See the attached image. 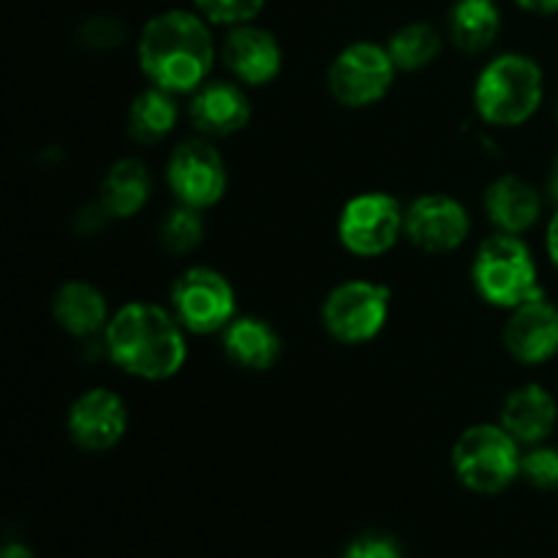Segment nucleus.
<instances>
[{"label": "nucleus", "instance_id": "31", "mask_svg": "<svg viewBox=\"0 0 558 558\" xmlns=\"http://www.w3.org/2000/svg\"><path fill=\"white\" fill-rule=\"evenodd\" d=\"M3 558H36V556H33L31 550L25 548V545L11 543V545H5V548H3Z\"/></svg>", "mask_w": 558, "mask_h": 558}, {"label": "nucleus", "instance_id": "10", "mask_svg": "<svg viewBox=\"0 0 558 558\" xmlns=\"http://www.w3.org/2000/svg\"><path fill=\"white\" fill-rule=\"evenodd\" d=\"M167 183L180 205L210 210L227 194V163L210 142H183L167 163Z\"/></svg>", "mask_w": 558, "mask_h": 558}, {"label": "nucleus", "instance_id": "20", "mask_svg": "<svg viewBox=\"0 0 558 558\" xmlns=\"http://www.w3.org/2000/svg\"><path fill=\"white\" fill-rule=\"evenodd\" d=\"M153 178L140 158H120L104 174L101 191H98V205L104 207L109 218L125 221L142 213L150 202Z\"/></svg>", "mask_w": 558, "mask_h": 558}, {"label": "nucleus", "instance_id": "21", "mask_svg": "<svg viewBox=\"0 0 558 558\" xmlns=\"http://www.w3.org/2000/svg\"><path fill=\"white\" fill-rule=\"evenodd\" d=\"M501 9L496 0H456L450 9V36L463 52H485L499 38Z\"/></svg>", "mask_w": 558, "mask_h": 558}, {"label": "nucleus", "instance_id": "8", "mask_svg": "<svg viewBox=\"0 0 558 558\" xmlns=\"http://www.w3.org/2000/svg\"><path fill=\"white\" fill-rule=\"evenodd\" d=\"M172 311L189 332L213 336L238 319V294L213 267H189L172 287Z\"/></svg>", "mask_w": 558, "mask_h": 558}, {"label": "nucleus", "instance_id": "14", "mask_svg": "<svg viewBox=\"0 0 558 558\" xmlns=\"http://www.w3.org/2000/svg\"><path fill=\"white\" fill-rule=\"evenodd\" d=\"M221 60L243 85H270L283 69L281 41L267 27L238 25L229 27L221 44Z\"/></svg>", "mask_w": 558, "mask_h": 558}, {"label": "nucleus", "instance_id": "9", "mask_svg": "<svg viewBox=\"0 0 558 558\" xmlns=\"http://www.w3.org/2000/svg\"><path fill=\"white\" fill-rule=\"evenodd\" d=\"M403 210L398 199L381 191L352 196L338 216V240L349 254L374 259L387 254L403 234Z\"/></svg>", "mask_w": 558, "mask_h": 558}, {"label": "nucleus", "instance_id": "17", "mask_svg": "<svg viewBox=\"0 0 558 558\" xmlns=\"http://www.w3.org/2000/svg\"><path fill=\"white\" fill-rule=\"evenodd\" d=\"M483 205L496 232L507 234L529 232L543 216V194L518 174H505V178L494 180L485 191Z\"/></svg>", "mask_w": 558, "mask_h": 558}, {"label": "nucleus", "instance_id": "1", "mask_svg": "<svg viewBox=\"0 0 558 558\" xmlns=\"http://www.w3.org/2000/svg\"><path fill=\"white\" fill-rule=\"evenodd\" d=\"M136 60L147 82L169 93H196L210 82L216 38L210 22L189 9H169L145 22L136 38Z\"/></svg>", "mask_w": 558, "mask_h": 558}, {"label": "nucleus", "instance_id": "27", "mask_svg": "<svg viewBox=\"0 0 558 558\" xmlns=\"http://www.w3.org/2000/svg\"><path fill=\"white\" fill-rule=\"evenodd\" d=\"M521 477H526L534 488H558V447L537 445L523 456Z\"/></svg>", "mask_w": 558, "mask_h": 558}, {"label": "nucleus", "instance_id": "30", "mask_svg": "<svg viewBox=\"0 0 558 558\" xmlns=\"http://www.w3.org/2000/svg\"><path fill=\"white\" fill-rule=\"evenodd\" d=\"M518 9L529 11V14H539V16H550L558 14V0H515Z\"/></svg>", "mask_w": 558, "mask_h": 558}, {"label": "nucleus", "instance_id": "22", "mask_svg": "<svg viewBox=\"0 0 558 558\" xmlns=\"http://www.w3.org/2000/svg\"><path fill=\"white\" fill-rule=\"evenodd\" d=\"M178 118L180 109L174 101V93L150 85L131 101L129 134L142 145H156L172 134Z\"/></svg>", "mask_w": 558, "mask_h": 558}, {"label": "nucleus", "instance_id": "6", "mask_svg": "<svg viewBox=\"0 0 558 558\" xmlns=\"http://www.w3.org/2000/svg\"><path fill=\"white\" fill-rule=\"evenodd\" d=\"M398 65L387 47L374 41H354L332 58L327 69V90L341 107L365 109L379 104L392 90Z\"/></svg>", "mask_w": 558, "mask_h": 558}, {"label": "nucleus", "instance_id": "16", "mask_svg": "<svg viewBox=\"0 0 558 558\" xmlns=\"http://www.w3.org/2000/svg\"><path fill=\"white\" fill-rule=\"evenodd\" d=\"M189 114L196 129L207 136H232L251 120V101L245 90L232 82H205L191 96Z\"/></svg>", "mask_w": 558, "mask_h": 558}, {"label": "nucleus", "instance_id": "18", "mask_svg": "<svg viewBox=\"0 0 558 558\" xmlns=\"http://www.w3.org/2000/svg\"><path fill=\"white\" fill-rule=\"evenodd\" d=\"M52 316L60 330L74 338H90L96 332H104L112 319L104 292L87 281L63 283L52 298Z\"/></svg>", "mask_w": 558, "mask_h": 558}, {"label": "nucleus", "instance_id": "25", "mask_svg": "<svg viewBox=\"0 0 558 558\" xmlns=\"http://www.w3.org/2000/svg\"><path fill=\"white\" fill-rule=\"evenodd\" d=\"M267 0H191L196 14L205 16L210 25L238 27L248 25L265 11Z\"/></svg>", "mask_w": 558, "mask_h": 558}, {"label": "nucleus", "instance_id": "23", "mask_svg": "<svg viewBox=\"0 0 558 558\" xmlns=\"http://www.w3.org/2000/svg\"><path fill=\"white\" fill-rule=\"evenodd\" d=\"M387 52L398 71H423L441 54V36L428 22H409L392 33Z\"/></svg>", "mask_w": 558, "mask_h": 558}, {"label": "nucleus", "instance_id": "12", "mask_svg": "<svg viewBox=\"0 0 558 558\" xmlns=\"http://www.w3.org/2000/svg\"><path fill=\"white\" fill-rule=\"evenodd\" d=\"M71 441L87 452H104L120 445L129 430V409L118 392L107 387L87 390L71 403L65 420Z\"/></svg>", "mask_w": 558, "mask_h": 558}, {"label": "nucleus", "instance_id": "32", "mask_svg": "<svg viewBox=\"0 0 558 558\" xmlns=\"http://www.w3.org/2000/svg\"><path fill=\"white\" fill-rule=\"evenodd\" d=\"M548 191H550V199L558 205V158L554 163V172H550V183H548Z\"/></svg>", "mask_w": 558, "mask_h": 558}, {"label": "nucleus", "instance_id": "29", "mask_svg": "<svg viewBox=\"0 0 558 558\" xmlns=\"http://www.w3.org/2000/svg\"><path fill=\"white\" fill-rule=\"evenodd\" d=\"M545 248H548L550 265L558 270V207H556L554 216H550L548 229H545Z\"/></svg>", "mask_w": 558, "mask_h": 558}, {"label": "nucleus", "instance_id": "24", "mask_svg": "<svg viewBox=\"0 0 558 558\" xmlns=\"http://www.w3.org/2000/svg\"><path fill=\"white\" fill-rule=\"evenodd\" d=\"M199 213L202 210H194V207L178 205L163 216L158 238H161V245L169 254H191L202 243L205 223H202Z\"/></svg>", "mask_w": 558, "mask_h": 558}, {"label": "nucleus", "instance_id": "5", "mask_svg": "<svg viewBox=\"0 0 558 558\" xmlns=\"http://www.w3.org/2000/svg\"><path fill=\"white\" fill-rule=\"evenodd\" d=\"M521 445L501 425H472L452 447V469L474 494H501L521 477Z\"/></svg>", "mask_w": 558, "mask_h": 558}, {"label": "nucleus", "instance_id": "28", "mask_svg": "<svg viewBox=\"0 0 558 558\" xmlns=\"http://www.w3.org/2000/svg\"><path fill=\"white\" fill-rule=\"evenodd\" d=\"M343 558H401V550L387 537H363L349 545Z\"/></svg>", "mask_w": 558, "mask_h": 558}, {"label": "nucleus", "instance_id": "2", "mask_svg": "<svg viewBox=\"0 0 558 558\" xmlns=\"http://www.w3.org/2000/svg\"><path fill=\"white\" fill-rule=\"evenodd\" d=\"M185 327L174 311L156 303H129L118 308L104 330V343L123 374L145 381H163L180 374L189 360Z\"/></svg>", "mask_w": 558, "mask_h": 558}, {"label": "nucleus", "instance_id": "13", "mask_svg": "<svg viewBox=\"0 0 558 558\" xmlns=\"http://www.w3.org/2000/svg\"><path fill=\"white\" fill-rule=\"evenodd\" d=\"M501 341L523 365H543L554 360L558 354V305L543 294L512 308Z\"/></svg>", "mask_w": 558, "mask_h": 558}, {"label": "nucleus", "instance_id": "19", "mask_svg": "<svg viewBox=\"0 0 558 558\" xmlns=\"http://www.w3.org/2000/svg\"><path fill=\"white\" fill-rule=\"evenodd\" d=\"M283 341L270 322L238 316L223 330V354L245 371H270L281 360Z\"/></svg>", "mask_w": 558, "mask_h": 558}, {"label": "nucleus", "instance_id": "15", "mask_svg": "<svg viewBox=\"0 0 558 558\" xmlns=\"http://www.w3.org/2000/svg\"><path fill=\"white\" fill-rule=\"evenodd\" d=\"M558 403L545 387L523 385L501 403L499 425L518 445L537 447L556 430Z\"/></svg>", "mask_w": 558, "mask_h": 558}, {"label": "nucleus", "instance_id": "3", "mask_svg": "<svg viewBox=\"0 0 558 558\" xmlns=\"http://www.w3.org/2000/svg\"><path fill=\"white\" fill-rule=\"evenodd\" d=\"M545 74L529 54L505 52L488 60L474 82V109L480 118L499 129L529 123L543 107Z\"/></svg>", "mask_w": 558, "mask_h": 558}, {"label": "nucleus", "instance_id": "11", "mask_svg": "<svg viewBox=\"0 0 558 558\" xmlns=\"http://www.w3.org/2000/svg\"><path fill=\"white\" fill-rule=\"evenodd\" d=\"M472 232L469 210L447 194H423L407 207L403 234L425 254H450L461 248Z\"/></svg>", "mask_w": 558, "mask_h": 558}, {"label": "nucleus", "instance_id": "26", "mask_svg": "<svg viewBox=\"0 0 558 558\" xmlns=\"http://www.w3.org/2000/svg\"><path fill=\"white\" fill-rule=\"evenodd\" d=\"M80 41L82 47L96 49V52H107V49L123 47L125 38H129V27L120 16L112 14H93L87 16L80 25Z\"/></svg>", "mask_w": 558, "mask_h": 558}, {"label": "nucleus", "instance_id": "7", "mask_svg": "<svg viewBox=\"0 0 558 558\" xmlns=\"http://www.w3.org/2000/svg\"><path fill=\"white\" fill-rule=\"evenodd\" d=\"M390 289L374 281L338 283L322 305V325L341 343H368L390 319Z\"/></svg>", "mask_w": 558, "mask_h": 558}, {"label": "nucleus", "instance_id": "4", "mask_svg": "<svg viewBox=\"0 0 558 558\" xmlns=\"http://www.w3.org/2000/svg\"><path fill=\"white\" fill-rule=\"evenodd\" d=\"M472 281L485 303L505 311L545 294L537 262L521 234L496 232L485 238L474 254Z\"/></svg>", "mask_w": 558, "mask_h": 558}, {"label": "nucleus", "instance_id": "33", "mask_svg": "<svg viewBox=\"0 0 558 558\" xmlns=\"http://www.w3.org/2000/svg\"><path fill=\"white\" fill-rule=\"evenodd\" d=\"M556 118H558V101H556Z\"/></svg>", "mask_w": 558, "mask_h": 558}]
</instances>
